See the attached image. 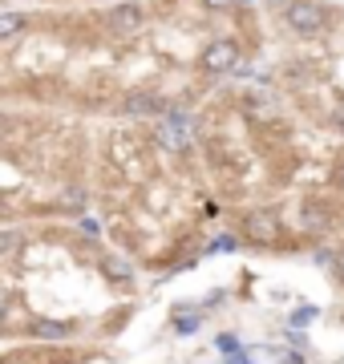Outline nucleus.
I'll use <instances>...</instances> for the list:
<instances>
[{
  "label": "nucleus",
  "instance_id": "obj_1",
  "mask_svg": "<svg viewBox=\"0 0 344 364\" xmlns=\"http://www.w3.org/2000/svg\"><path fill=\"white\" fill-rule=\"evenodd\" d=\"M154 142H158L162 150L183 154L186 146L195 142V114L183 109V105H166V114L154 122Z\"/></svg>",
  "mask_w": 344,
  "mask_h": 364
},
{
  "label": "nucleus",
  "instance_id": "obj_2",
  "mask_svg": "<svg viewBox=\"0 0 344 364\" xmlns=\"http://www.w3.org/2000/svg\"><path fill=\"white\" fill-rule=\"evenodd\" d=\"M106 28L114 37H138L146 28V9L138 0H118L114 9H106Z\"/></svg>",
  "mask_w": 344,
  "mask_h": 364
},
{
  "label": "nucleus",
  "instance_id": "obj_3",
  "mask_svg": "<svg viewBox=\"0 0 344 364\" xmlns=\"http://www.w3.org/2000/svg\"><path fill=\"white\" fill-rule=\"evenodd\" d=\"M284 21H288L291 33H300V37H316L320 28L328 25V13L312 4V0H291L288 9H284Z\"/></svg>",
  "mask_w": 344,
  "mask_h": 364
},
{
  "label": "nucleus",
  "instance_id": "obj_4",
  "mask_svg": "<svg viewBox=\"0 0 344 364\" xmlns=\"http://www.w3.org/2000/svg\"><path fill=\"white\" fill-rule=\"evenodd\" d=\"M199 69L207 73V77H223V73H235L239 69V45L235 41H211L207 49H203L199 57Z\"/></svg>",
  "mask_w": 344,
  "mask_h": 364
},
{
  "label": "nucleus",
  "instance_id": "obj_5",
  "mask_svg": "<svg viewBox=\"0 0 344 364\" xmlns=\"http://www.w3.org/2000/svg\"><path fill=\"white\" fill-rule=\"evenodd\" d=\"M118 114H126V117H162L166 114V102H162L154 90H130L118 102Z\"/></svg>",
  "mask_w": 344,
  "mask_h": 364
},
{
  "label": "nucleus",
  "instance_id": "obj_6",
  "mask_svg": "<svg viewBox=\"0 0 344 364\" xmlns=\"http://www.w3.org/2000/svg\"><path fill=\"white\" fill-rule=\"evenodd\" d=\"M243 235L247 239H255V243H267V239H276L279 235V219H276V210H252L247 219H243Z\"/></svg>",
  "mask_w": 344,
  "mask_h": 364
},
{
  "label": "nucleus",
  "instance_id": "obj_7",
  "mask_svg": "<svg viewBox=\"0 0 344 364\" xmlns=\"http://www.w3.org/2000/svg\"><path fill=\"white\" fill-rule=\"evenodd\" d=\"M25 336L45 340V344H57V340H69V336H73V324H69V320H49V316H37V320H28Z\"/></svg>",
  "mask_w": 344,
  "mask_h": 364
},
{
  "label": "nucleus",
  "instance_id": "obj_8",
  "mask_svg": "<svg viewBox=\"0 0 344 364\" xmlns=\"http://www.w3.org/2000/svg\"><path fill=\"white\" fill-rule=\"evenodd\" d=\"M171 324H174L178 336H195V332L203 328V312L190 304V299H178V304L171 308Z\"/></svg>",
  "mask_w": 344,
  "mask_h": 364
},
{
  "label": "nucleus",
  "instance_id": "obj_9",
  "mask_svg": "<svg viewBox=\"0 0 344 364\" xmlns=\"http://www.w3.org/2000/svg\"><path fill=\"white\" fill-rule=\"evenodd\" d=\"M102 275H106L109 284H122V287H130V279H134V267L126 259H118V255H106L102 259Z\"/></svg>",
  "mask_w": 344,
  "mask_h": 364
},
{
  "label": "nucleus",
  "instance_id": "obj_10",
  "mask_svg": "<svg viewBox=\"0 0 344 364\" xmlns=\"http://www.w3.org/2000/svg\"><path fill=\"white\" fill-rule=\"evenodd\" d=\"M25 25H28V16H25V13L0 9V45H4V41H13V37H21V33H25Z\"/></svg>",
  "mask_w": 344,
  "mask_h": 364
},
{
  "label": "nucleus",
  "instance_id": "obj_11",
  "mask_svg": "<svg viewBox=\"0 0 344 364\" xmlns=\"http://www.w3.org/2000/svg\"><path fill=\"white\" fill-rule=\"evenodd\" d=\"M25 235L21 231H0V263H9V259H21V251H25Z\"/></svg>",
  "mask_w": 344,
  "mask_h": 364
},
{
  "label": "nucleus",
  "instance_id": "obj_12",
  "mask_svg": "<svg viewBox=\"0 0 344 364\" xmlns=\"http://www.w3.org/2000/svg\"><path fill=\"white\" fill-rule=\"evenodd\" d=\"M300 223H304V231H328V207H304V215H300Z\"/></svg>",
  "mask_w": 344,
  "mask_h": 364
},
{
  "label": "nucleus",
  "instance_id": "obj_13",
  "mask_svg": "<svg viewBox=\"0 0 344 364\" xmlns=\"http://www.w3.org/2000/svg\"><path fill=\"white\" fill-rule=\"evenodd\" d=\"M61 207H65L69 215H85V207H90V195H85L81 186H69L65 195H61Z\"/></svg>",
  "mask_w": 344,
  "mask_h": 364
},
{
  "label": "nucleus",
  "instance_id": "obj_14",
  "mask_svg": "<svg viewBox=\"0 0 344 364\" xmlns=\"http://www.w3.org/2000/svg\"><path fill=\"white\" fill-rule=\"evenodd\" d=\"M215 348L227 352V356H239V352H243V344H239L235 332H223V336H215Z\"/></svg>",
  "mask_w": 344,
  "mask_h": 364
},
{
  "label": "nucleus",
  "instance_id": "obj_15",
  "mask_svg": "<svg viewBox=\"0 0 344 364\" xmlns=\"http://www.w3.org/2000/svg\"><path fill=\"white\" fill-rule=\"evenodd\" d=\"M235 247H239L235 235H219V239H211V243H207V255H223V251H235Z\"/></svg>",
  "mask_w": 344,
  "mask_h": 364
},
{
  "label": "nucleus",
  "instance_id": "obj_16",
  "mask_svg": "<svg viewBox=\"0 0 344 364\" xmlns=\"http://www.w3.org/2000/svg\"><path fill=\"white\" fill-rule=\"evenodd\" d=\"M13 296H9V291H4V287H0V332H4V328H9V316H13Z\"/></svg>",
  "mask_w": 344,
  "mask_h": 364
},
{
  "label": "nucleus",
  "instance_id": "obj_17",
  "mask_svg": "<svg viewBox=\"0 0 344 364\" xmlns=\"http://www.w3.org/2000/svg\"><path fill=\"white\" fill-rule=\"evenodd\" d=\"M316 320V308H300V312H291V328H304Z\"/></svg>",
  "mask_w": 344,
  "mask_h": 364
},
{
  "label": "nucleus",
  "instance_id": "obj_18",
  "mask_svg": "<svg viewBox=\"0 0 344 364\" xmlns=\"http://www.w3.org/2000/svg\"><path fill=\"white\" fill-rule=\"evenodd\" d=\"M239 0H203V9H211V13H227V9H235Z\"/></svg>",
  "mask_w": 344,
  "mask_h": 364
},
{
  "label": "nucleus",
  "instance_id": "obj_19",
  "mask_svg": "<svg viewBox=\"0 0 344 364\" xmlns=\"http://www.w3.org/2000/svg\"><path fill=\"white\" fill-rule=\"evenodd\" d=\"M81 231H85V235H93V239H97V235H102V227H97V223H93V219H85V215H81Z\"/></svg>",
  "mask_w": 344,
  "mask_h": 364
},
{
  "label": "nucleus",
  "instance_id": "obj_20",
  "mask_svg": "<svg viewBox=\"0 0 344 364\" xmlns=\"http://www.w3.org/2000/svg\"><path fill=\"white\" fill-rule=\"evenodd\" d=\"M332 267H336V275H340V279H344V247L336 251V263H332Z\"/></svg>",
  "mask_w": 344,
  "mask_h": 364
},
{
  "label": "nucleus",
  "instance_id": "obj_21",
  "mask_svg": "<svg viewBox=\"0 0 344 364\" xmlns=\"http://www.w3.org/2000/svg\"><path fill=\"white\" fill-rule=\"evenodd\" d=\"M279 364H304V356H300V352H288V356H284Z\"/></svg>",
  "mask_w": 344,
  "mask_h": 364
},
{
  "label": "nucleus",
  "instance_id": "obj_22",
  "mask_svg": "<svg viewBox=\"0 0 344 364\" xmlns=\"http://www.w3.org/2000/svg\"><path fill=\"white\" fill-rule=\"evenodd\" d=\"M332 122H336V126L344 130V105H336V109H332Z\"/></svg>",
  "mask_w": 344,
  "mask_h": 364
},
{
  "label": "nucleus",
  "instance_id": "obj_23",
  "mask_svg": "<svg viewBox=\"0 0 344 364\" xmlns=\"http://www.w3.org/2000/svg\"><path fill=\"white\" fill-rule=\"evenodd\" d=\"M336 186H340V191H344V166L336 170Z\"/></svg>",
  "mask_w": 344,
  "mask_h": 364
},
{
  "label": "nucleus",
  "instance_id": "obj_24",
  "mask_svg": "<svg viewBox=\"0 0 344 364\" xmlns=\"http://www.w3.org/2000/svg\"><path fill=\"white\" fill-rule=\"evenodd\" d=\"M4 130H9V117L0 114V134H4Z\"/></svg>",
  "mask_w": 344,
  "mask_h": 364
},
{
  "label": "nucleus",
  "instance_id": "obj_25",
  "mask_svg": "<svg viewBox=\"0 0 344 364\" xmlns=\"http://www.w3.org/2000/svg\"><path fill=\"white\" fill-rule=\"evenodd\" d=\"M231 364H252V360H243V356H235V360H231Z\"/></svg>",
  "mask_w": 344,
  "mask_h": 364
}]
</instances>
